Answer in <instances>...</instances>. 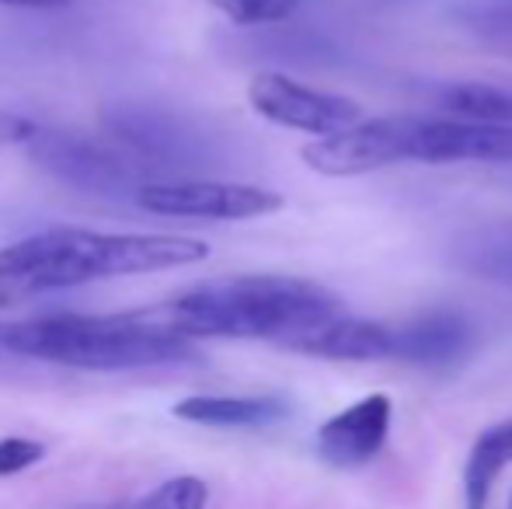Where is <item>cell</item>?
<instances>
[{"mask_svg": "<svg viewBox=\"0 0 512 509\" xmlns=\"http://www.w3.org/2000/svg\"><path fill=\"white\" fill-rule=\"evenodd\" d=\"M203 258H209V245L185 234H105L56 227L0 248V307L98 279L182 269Z\"/></svg>", "mask_w": 512, "mask_h": 509, "instance_id": "1", "label": "cell"}, {"mask_svg": "<svg viewBox=\"0 0 512 509\" xmlns=\"http://www.w3.org/2000/svg\"><path fill=\"white\" fill-rule=\"evenodd\" d=\"M150 314L185 339H262L290 349L338 318L342 300L300 276H223L175 293Z\"/></svg>", "mask_w": 512, "mask_h": 509, "instance_id": "2", "label": "cell"}, {"mask_svg": "<svg viewBox=\"0 0 512 509\" xmlns=\"http://www.w3.org/2000/svg\"><path fill=\"white\" fill-rule=\"evenodd\" d=\"M324 178H356L401 161L418 164H512V126L464 123L450 116H380L300 150Z\"/></svg>", "mask_w": 512, "mask_h": 509, "instance_id": "3", "label": "cell"}, {"mask_svg": "<svg viewBox=\"0 0 512 509\" xmlns=\"http://www.w3.org/2000/svg\"><path fill=\"white\" fill-rule=\"evenodd\" d=\"M0 349L77 370H147L192 363L199 353L150 311L136 314H46L0 321Z\"/></svg>", "mask_w": 512, "mask_h": 509, "instance_id": "4", "label": "cell"}, {"mask_svg": "<svg viewBox=\"0 0 512 509\" xmlns=\"http://www.w3.org/2000/svg\"><path fill=\"white\" fill-rule=\"evenodd\" d=\"M248 102L272 126L310 133L317 140L338 136L345 129L363 123V105L359 102H352L345 95H331V91L307 88V84L293 81L286 74H276V70H265V74L251 77Z\"/></svg>", "mask_w": 512, "mask_h": 509, "instance_id": "5", "label": "cell"}, {"mask_svg": "<svg viewBox=\"0 0 512 509\" xmlns=\"http://www.w3.org/2000/svg\"><path fill=\"white\" fill-rule=\"evenodd\" d=\"M136 206L157 217L255 220L283 210V196L244 182H147L136 185Z\"/></svg>", "mask_w": 512, "mask_h": 509, "instance_id": "6", "label": "cell"}, {"mask_svg": "<svg viewBox=\"0 0 512 509\" xmlns=\"http://www.w3.org/2000/svg\"><path fill=\"white\" fill-rule=\"evenodd\" d=\"M391 415L394 408L387 394H366L317 429V457L342 471L363 468L384 450L387 433H391Z\"/></svg>", "mask_w": 512, "mask_h": 509, "instance_id": "7", "label": "cell"}, {"mask_svg": "<svg viewBox=\"0 0 512 509\" xmlns=\"http://www.w3.org/2000/svg\"><path fill=\"white\" fill-rule=\"evenodd\" d=\"M474 328L457 311H429L418 318L394 325V349L391 360L411 363V367H450L464 360L471 349Z\"/></svg>", "mask_w": 512, "mask_h": 509, "instance_id": "8", "label": "cell"}, {"mask_svg": "<svg viewBox=\"0 0 512 509\" xmlns=\"http://www.w3.org/2000/svg\"><path fill=\"white\" fill-rule=\"evenodd\" d=\"M293 353L317 356V360H342V363H380L391 360L394 349V325L384 321H366L338 314L328 325L314 328L304 339L293 342Z\"/></svg>", "mask_w": 512, "mask_h": 509, "instance_id": "9", "label": "cell"}, {"mask_svg": "<svg viewBox=\"0 0 512 509\" xmlns=\"http://www.w3.org/2000/svg\"><path fill=\"white\" fill-rule=\"evenodd\" d=\"M32 157L46 171L60 175L70 185H81V189H115L126 178V171H122V164L115 157L102 154L95 143L77 140V136L67 133L42 129L39 140L32 143Z\"/></svg>", "mask_w": 512, "mask_h": 509, "instance_id": "10", "label": "cell"}, {"mask_svg": "<svg viewBox=\"0 0 512 509\" xmlns=\"http://www.w3.org/2000/svg\"><path fill=\"white\" fill-rule=\"evenodd\" d=\"M171 412L182 422H196V426L262 429L286 419L290 408L283 398H269V394H192V398L178 401Z\"/></svg>", "mask_w": 512, "mask_h": 509, "instance_id": "11", "label": "cell"}, {"mask_svg": "<svg viewBox=\"0 0 512 509\" xmlns=\"http://www.w3.org/2000/svg\"><path fill=\"white\" fill-rule=\"evenodd\" d=\"M512 464V419L492 422L471 443L464 464V509H485L499 475Z\"/></svg>", "mask_w": 512, "mask_h": 509, "instance_id": "12", "label": "cell"}, {"mask_svg": "<svg viewBox=\"0 0 512 509\" xmlns=\"http://www.w3.org/2000/svg\"><path fill=\"white\" fill-rule=\"evenodd\" d=\"M439 105L446 109L450 119H464V123H485V126H512V95L502 88L481 81H464L443 91Z\"/></svg>", "mask_w": 512, "mask_h": 509, "instance_id": "13", "label": "cell"}, {"mask_svg": "<svg viewBox=\"0 0 512 509\" xmlns=\"http://www.w3.org/2000/svg\"><path fill=\"white\" fill-rule=\"evenodd\" d=\"M206 499H209V489L203 478L196 475H178V478H168L164 485H157L154 492L133 503L129 509H206Z\"/></svg>", "mask_w": 512, "mask_h": 509, "instance_id": "14", "label": "cell"}, {"mask_svg": "<svg viewBox=\"0 0 512 509\" xmlns=\"http://www.w3.org/2000/svg\"><path fill=\"white\" fill-rule=\"evenodd\" d=\"M234 25H272L297 11V0H209Z\"/></svg>", "mask_w": 512, "mask_h": 509, "instance_id": "15", "label": "cell"}, {"mask_svg": "<svg viewBox=\"0 0 512 509\" xmlns=\"http://www.w3.org/2000/svg\"><path fill=\"white\" fill-rule=\"evenodd\" d=\"M46 457V447L39 440H28V436H4L0 440V478L21 475L32 464H39Z\"/></svg>", "mask_w": 512, "mask_h": 509, "instance_id": "16", "label": "cell"}, {"mask_svg": "<svg viewBox=\"0 0 512 509\" xmlns=\"http://www.w3.org/2000/svg\"><path fill=\"white\" fill-rule=\"evenodd\" d=\"M39 133H42V129H39L35 119L0 109V147H21V143H28V147H32V143L39 140Z\"/></svg>", "mask_w": 512, "mask_h": 509, "instance_id": "17", "label": "cell"}, {"mask_svg": "<svg viewBox=\"0 0 512 509\" xmlns=\"http://www.w3.org/2000/svg\"><path fill=\"white\" fill-rule=\"evenodd\" d=\"M7 7H32V11H56V7H70L74 0H0Z\"/></svg>", "mask_w": 512, "mask_h": 509, "instance_id": "18", "label": "cell"}, {"mask_svg": "<svg viewBox=\"0 0 512 509\" xmlns=\"http://www.w3.org/2000/svg\"><path fill=\"white\" fill-rule=\"evenodd\" d=\"M509 509H512V499H509Z\"/></svg>", "mask_w": 512, "mask_h": 509, "instance_id": "19", "label": "cell"}]
</instances>
